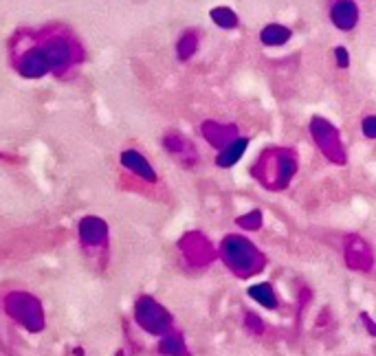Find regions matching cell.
I'll list each match as a JSON object with an SVG mask.
<instances>
[{
    "label": "cell",
    "mask_w": 376,
    "mask_h": 356,
    "mask_svg": "<svg viewBox=\"0 0 376 356\" xmlns=\"http://www.w3.org/2000/svg\"><path fill=\"white\" fill-rule=\"evenodd\" d=\"M38 46L42 48V53L48 62V68H51L53 73H66L68 66L78 60L75 58V53H78V46H75V42L70 38H66L64 33H46Z\"/></svg>",
    "instance_id": "obj_1"
},
{
    "label": "cell",
    "mask_w": 376,
    "mask_h": 356,
    "mask_svg": "<svg viewBox=\"0 0 376 356\" xmlns=\"http://www.w3.org/2000/svg\"><path fill=\"white\" fill-rule=\"evenodd\" d=\"M16 68H18V73L22 75V78H29V80L42 78V75H46L48 70H51L48 68V62H46L44 53H42V48L38 44L24 48V53L16 58Z\"/></svg>",
    "instance_id": "obj_2"
},
{
    "label": "cell",
    "mask_w": 376,
    "mask_h": 356,
    "mask_svg": "<svg viewBox=\"0 0 376 356\" xmlns=\"http://www.w3.org/2000/svg\"><path fill=\"white\" fill-rule=\"evenodd\" d=\"M330 18L337 29L350 31L359 20V9L355 5V0H335L333 9H330Z\"/></svg>",
    "instance_id": "obj_3"
},
{
    "label": "cell",
    "mask_w": 376,
    "mask_h": 356,
    "mask_svg": "<svg viewBox=\"0 0 376 356\" xmlns=\"http://www.w3.org/2000/svg\"><path fill=\"white\" fill-rule=\"evenodd\" d=\"M291 36H293L291 29L284 27V24H268V27L262 29L260 40H262V44H266V46H282L286 40H291Z\"/></svg>",
    "instance_id": "obj_4"
},
{
    "label": "cell",
    "mask_w": 376,
    "mask_h": 356,
    "mask_svg": "<svg viewBox=\"0 0 376 356\" xmlns=\"http://www.w3.org/2000/svg\"><path fill=\"white\" fill-rule=\"evenodd\" d=\"M209 16H212V20L218 24V27H222V29H236L238 24H240L238 14L234 9H229V7H216V9L209 11Z\"/></svg>",
    "instance_id": "obj_5"
},
{
    "label": "cell",
    "mask_w": 376,
    "mask_h": 356,
    "mask_svg": "<svg viewBox=\"0 0 376 356\" xmlns=\"http://www.w3.org/2000/svg\"><path fill=\"white\" fill-rule=\"evenodd\" d=\"M196 46H198V42H196L194 31H187V33L181 38V42H179V56H181V60L192 58V56H194V51H196Z\"/></svg>",
    "instance_id": "obj_6"
},
{
    "label": "cell",
    "mask_w": 376,
    "mask_h": 356,
    "mask_svg": "<svg viewBox=\"0 0 376 356\" xmlns=\"http://www.w3.org/2000/svg\"><path fill=\"white\" fill-rule=\"evenodd\" d=\"M244 143H246V141H238V143H234L236 147H229L227 152H224V157H222V165H231V163H234V161L242 155Z\"/></svg>",
    "instance_id": "obj_7"
},
{
    "label": "cell",
    "mask_w": 376,
    "mask_h": 356,
    "mask_svg": "<svg viewBox=\"0 0 376 356\" xmlns=\"http://www.w3.org/2000/svg\"><path fill=\"white\" fill-rule=\"evenodd\" d=\"M335 56H337V64L345 68V66H348V51H345V48H337Z\"/></svg>",
    "instance_id": "obj_8"
},
{
    "label": "cell",
    "mask_w": 376,
    "mask_h": 356,
    "mask_svg": "<svg viewBox=\"0 0 376 356\" xmlns=\"http://www.w3.org/2000/svg\"><path fill=\"white\" fill-rule=\"evenodd\" d=\"M374 123H376L374 117H367V119H365V135H367V137H374Z\"/></svg>",
    "instance_id": "obj_9"
}]
</instances>
